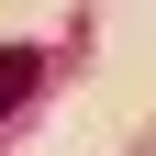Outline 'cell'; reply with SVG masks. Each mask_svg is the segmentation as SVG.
Listing matches in <instances>:
<instances>
[{
  "instance_id": "cell-1",
  "label": "cell",
  "mask_w": 156,
  "mask_h": 156,
  "mask_svg": "<svg viewBox=\"0 0 156 156\" xmlns=\"http://www.w3.org/2000/svg\"><path fill=\"white\" fill-rule=\"evenodd\" d=\"M45 67H56L45 45H0V123H11V112H23L34 89H45Z\"/></svg>"
}]
</instances>
